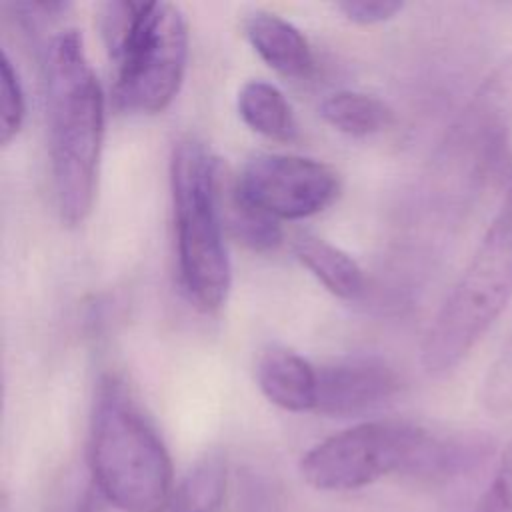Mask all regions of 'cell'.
I'll list each match as a JSON object with an SVG mask.
<instances>
[{
    "instance_id": "obj_4",
    "label": "cell",
    "mask_w": 512,
    "mask_h": 512,
    "mask_svg": "<svg viewBox=\"0 0 512 512\" xmlns=\"http://www.w3.org/2000/svg\"><path fill=\"white\" fill-rule=\"evenodd\" d=\"M100 30L116 64L114 96L122 110L158 114L184 82L188 24L172 2H106Z\"/></svg>"
},
{
    "instance_id": "obj_3",
    "label": "cell",
    "mask_w": 512,
    "mask_h": 512,
    "mask_svg": "<svg viewBox=\"0 0 512 512\" xmlns=\"http://www.w3.org/2000/svg\"><path fill=\"white\" fill-rule=\"evenodd\" d=\"M88 464L96 490L120 512H168L178 486L166 444L116 376L94 396Z\"/></svg>"
},
{
    "instance_id": "obj_13",
    "label": "cell",
    "mask_w": 512,
    "mask_h": 512,
    "mask_svg": "<svg viewBox=\"0 0 512 512\" xmlns=\"http://www.w3.org/2000/svg\"><path fill=\"white\" fill-rule=\"evenodd\" d=\"M320 116L334 130L362 138L386 130L394 114L380 98L354 90H338L320 104Z\"/></svg>"
},
{
    "instance_id": "obj_11",
    "label": "cell",
    "mask_w": 512,
    "mask_h": 512,
    "mask_svg": "<svg viewBox=\"0 0 512 512\" xmlns=\"http://www.w3.org/2000/svg\"><path fill=\"white\" fill-rule=\"evenodd\" d=\"M294 256L330 294L342 300H356L362 296L366 288L364 270L342 248L324 238L304 234L294 242Z\"/></svg>"
},
{
    "instance_id": "obj_8",
    "label": "cell",
    "mask_w": 512,
    "mask_h": 512,
    "mask_svg": "<svg viewBox=\"0 0 512 512\" xmlns=\"http://www.w3.org/2000/svg\"><path fill=\"white\" fill-rule=\"evenodd\" d=\"M400 390L396 370L380 356H344L318 368L316 410L324 416H364Z\"/></svg>"
},
{
    "instance_id": "obj_12",
    "label": "cell",
    "mask_w": 512,
    "mask_h": 512,
    "mask_svg": "<svg viewBox=\"0 0 512 512\" xmlns=\"http://www.w3.org/2000/svg\"><path fill=\"white\" fill-rule=\"evenodd\" d=\"M236 106L250 130L278 142L296 138L298 124L292 106L274 84L266 80H248L238 90Z\"/></svg>"
},
{
    "instance_id": "obj_6",
    "label": "cell",
    "mask_w": 512,
    "mask_h": 512,
    "mask_svg": "<svg viewBox=\"0 0 512 512\" xmlns=\"http://www.w3.org/2000/svg\"><path fill=\"white\" fill-rule=\"evenodd\" d=\"M180 282L196 308H222L232 286L220 204L222 168L196 138L178 140L170 160Z\"/></svg>"
},
{
    "instance_id": "obj_15",
    "label": "cell",
    "mask_w": 512,
    "mask_h": 512,
    "mask_svg": "<svg viewBox=\"0 0 512 512\" xmlns=\"http://www.w3.org/2000/svg\"><path fill=\"white\" fill-rule=\"evenodd\" d=\"M220 204L224 224L244 246L256 252H270L282 242L280 222L242 200L234 190V184L230 186V194L226 198L220 190Z\"/></svg>"
},
{
    "instance_id": "obj_17",
    "label": "cell",
    "mask_w": 512,
    "mask_h": 512,
    "mask_svg": "<svg viewBox=\"0 0 512 512\" xmlns=\"http://www.w3.org/2000/svg\"><path fill=\"white\" fill-rule=\"evenodd\" d=\"M0 96V140L2 144H8L22 128L26 116V98L20 76L6 52H2L0 62Z\"/></svg>"
},
{
    "instance_id": "obj_1",
    "label": "cell",
    "mask_w": 512,
    "mask_h": 512,
    "mask_svg": "<svg viewBox=\"0 0 512 512\" xmlns=\"http://www.w3.org/2000/svg\"><path fill=\"white\" fill-rule=\"evenodd\" d=\"M490 446L476 434H438L412 422L372 420L314 444L300 474L320 492L360 490L392 474L450 478L476 466Z\"/></svg>"
},
{
    "instance_id": "obj_14",
    "label": "cell",
    "mask_w": 512,
    "mask_h": 512,
    "mask_svg": "<svg viewBox=\"0 0 512 512\" xmlns=\"http://www.w3.org/2000/svg\"><path fill=\"white\" fill-rule=\"evenodd\" d=\"M226 462L208 454L180 482L168 512H220L226 496Z\"/></svg>"
},
{
    "instance_id": "obj_9",
    "label": "cell",
    "mask_w": 512,
    "mask_h": 512,
    "mask_svg": "<svg viewBox=\"0 0 512 512\" xmlns=\"http://www.w3.org/2000/svg\"><path fill=\"white\" fill-rule=\"evenodd\" d=\"M260 392L274 406L288 412H314L318 368L284 346H268L256 362Z\"/></svg>"
},
{
    "instance_id": "obj_2",
    "label": "cell",
    "mask_w": 512,
    "mask_h": 512,
    "mask_svg": "<svg viewBox=\"0 0 512 512\" xmlns=\"http://www.w3.org/2000/svg\"><path fill=\"white\" fill-rule=\"evenodd\" d=\"M44 102L52 186L62 222L82 224L94 206L104 142V94L76 30L44 52Z\"/></svg>"
},
{
    "instance_id": "obj_7",
    "label": "cell",
    "mask_w": 512,
    "mask_h": 512,
    "mask_svg": "<svg viewBox=\"0 0 512 512\" xmlns=\"http://www.w3.org/2000/svg\"><path fill=\"white\" fill-rule=\"evenodd\" d=\"M242 200L274 220H302L326 210L340 180L328 164L296 154H256L234 180Z\"/></svg>"
},
{
    "instance_id": "obj_10",
    "label": "cell",
    "mask_w": 512,
    "mask_h": 512,
    "mask_svg": "<svg viewBox=\"0 0 512 512\" xmlns=\"http://www.w3.org/2000/svg\"><path fill=\"white\" fill-rule=\"evenodd\" d=\"M244 34L256 54L286 78H306L314 68V54L306 36L274 12L256 10L244 20Z\"/></svg>"
},
{
    "instance_id": "obj_18",
    "label": "cell",
    "mask_w": 512,
    "mask_h": 512,
    "mask_svg": "<svg viewBox=\"0 0 512 512\" xmlns=\"http://www.w3.org/2000/svg\"><path fill=\"white\" fill-rule=\"evenodd\" d=\"M478 512H512V438L498 460L494 476L480 500Z\"/></svg>"
},
{
    "instance_id": "obj_19",
    "label": "cell",
    "mask_w": 512,
    "mask_h": 512,
    "mask_svg": "<svg viewBox=\"0 0 512 512\" xmlns=\"http://www.w3.org/2000/svg\"><path fill=\"white\" fill-rule=\"evenodd\" d=\"M402 2L398 0H346L336 8L354 24L370 26L380 24L394 18L402 10Z\"/></svg>"
},
{
    "instance_id": "obj_5",
    "label": "cell",
    "mask_w": 512,
    "mask_h": 512,
    "mask_svg": "<svg viewBox=\"0 0 512 512\" xmlns=\"http://www.w3.org/2000/svg\"><path fill=\"white\" fill-rule=\"evenodd\" d=\"M512 302V186L432 318L420 360L430 376L456 370Z\"/></svg>"
},
{
    "instance_id": "obj_16",
    "label": "cell",
    "mask_w": 512,
    "mask_h": 512,
    "mask_svg": "<svg viewBox=\"0 0 512 512\" xmlns=\"http://www.w3.org/2000/svg\"><path fill=\"white\" fill-rule=\"evenodd\" d=\"M480 402L496 416L512 412V330L482 378Z\"/></svg>"
}]
</instances>
